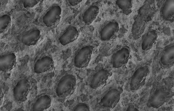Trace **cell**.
Listing matches in <instances>:
<instances>
[{
  "mask_svg": "<svg viewBox=\"0 0 174 111\" xmlns=\"http://www.w3.org/2000/svg\"><path fill=\"white\" fill-rule=\"evenodd\" d=\"M119 29V25L117 21H110L104 25L100 30V38L103 41L114 39L116 37Z\"/></svg>",
  "mask_w": 174,
  "mask_h": 111,
  "instance_id": "cell-10",
  "label": "cell"
},
{
  "mask_svg": "<svg viewBox=\"0 0 174 111\" xmlns=\"http://www.w3.org/2000/svg\"><path fill=\"white\" fill-rule=\"evenodd\" d=\"M126 111H138L139 110L137 109L134 107L133 105L130 106L127 109Z\"/></svg>",
  "mask_w": 174,
  "mask_h": 111,
  "instance_id": "cell-25",
  "label": "cell"
},
{
  "mask_svg": "<svg viewBox=\"0 0 174 111\" xmlns=\"http://www.w3.org/2000/svg\"><path fill=\"white\" fill-rule=\"evenodd\" d=\"M41 32L38 29L31 30L22 35L21 41L24 44L28 46L36 44L41 36Z\"/></svg>",
  "mask_w": 174,
  "mask_h": 111,
  "instance_id": "cell-15",
  "label": "cell"
},
{
  "mask_svg": "<svg viewBox=\"0 0 174 111\" xmlns=\"http://www.w3.org/2000/svg\"><path fill=\"white\" fill-rule=\"evenodd\" d=\"M174 63V44L172 43L166 46L162 51L159 61L161 66L167 68L172 67Z\"/></svg>",
  "mask_w": 174,
  "mask_h": 111,
  "instance_id": "cell-11",
  "label": "cell"
},
{
  "mask_svg": "<svg viewBox=\"0 0 174 111\" xmlns=\"http://www.w3.org/2000/svg\"><path fill=\"white\" fill-rule=\"evenodd\" d=\"M72 111H90L89 105L85 103L80 102L77 104L73 108Z\"/></svg>",
  "mask_w": 174,
  "mask_h": 111,
  "instance_id": "cell-22",
  "label": "cell"
},
{
  "mask_svg": "<svg viewBox=\"0 0 174 111\" xmlns=\"http://www.w3.org/2000/svg\"><path fill=\"white\" fill-rule=\"evenodd\" d=\"M123 91L120 86L108 89L100 97L98 102L99 106L106 109L114 108L119 101Z\"/></svg>",
  "mask_w": 174,
  "mask_h": 111,
  "instance_id": "cell-3",
  "label": "cell"
},
{
  "mask_svg": "<svg viewBox=\"0 0 174 111\" xmlns=\"http://www.w3.org/2000/svg\"><path fill=\"white\" fill-rule=\"evenodd\" d=\"M61 12V7L59 5H53L43 17L44 23L48 27L55 26L60 21Z\"/></svg>",
  "mask_w": 174,
  "mask_h": 111,
  "instance_id": "cell-8",
  "label": "cell"
},
{
  "mask_svg": "<svg viewBox=\"0 0 174 111\" xmlns=\"http://www.w3.org/2000/svg\"><path fill=\"white\" fill-rule=\"evenodd\" d=\"M30 88V83L25 78L20 80L13 89L15 99L19 102H23L27 99Z\"/></svg>",
  "mask_w": 174,
  "mask_h": 111,
  "instance_id": "cell-9",
  "label": "cell"
},
{
  "mask_svg": "<svg viewBox=\"0 0 174 111\" xmlns=\"http://www.w3.org/2000/svg\"><path fill=\"white\" fill-rule=\"evenodd\" d=\"M130 49L128 46H124L116 51L112 56L111 63L112 67L119 68L128 63L130 53Z\"/></svg>",
  "mask_w": 174,
  "mask_h": 111,
  "instance_id": "cell-7",
  "label": "cell"
},
{
  "mask_svg": "<svg viewBox=\"0 0 174 111\" xmlns=\"http://www.w3.org/2000/svg\"><path fill=\"white\" fill-rule=\"evenodd\" d=\"M111 72L103 67L97 69L89 77L88 83L91 88L96 89L105 83L110 76Z\"/></svg>",
  "mask_w": 174,
  "mask_h": 111,
  "instance_id": "cell-6",
  "label": "cell"
},
{
  "mask_svg": "<svg viewBox=\"0 0 174 111\" xmlns=\"http://www.w3.org/2000/svg\"><path fill=\"white\" fill-rule=\"evenodd\" d=\"M54 67V61L52 58L46 56L38 59L34 66V70L37 74L43 73L52 70Z\"/></svg>",
  "mask_w": 174,
  "mask_h": 111,
  "instance_id": "cell-12",
  "label": "cell"
},
{
  "mask_svg": "<svg viewBox=\"0 0 174 111\" xmlns=\"http://www.w3.org/2000/svg\"><path fill=\"white\" fill-rule=\"evenodd\" d=\"M132 1L131 0H117L116 4L123 13L127 15L132 12Z\"/></svg>",
  "mask_w": 174,
  "mask_h": 111,
  "instance_id": "cell-20",
  "label": "cell"
},
{
  "mask_svg": "<svg viewBox=\"0 0 174 111\" xmlns=\"http://www.w3.org/2000/svg\"><path fill=\"white\" fill-rule=\"evenodd\" d=\"M82 1V0H68L69 3L72 6H75L78 4Z\"/></svg>",
  "mask_w": 174,
  "mask_h": 111,
  "instance_id": "cell-24",
  "label": "cell"
},
{
  "mask_svg": "<svg viewBox=\"0 0 174 111\" xmlns=\"http://www.w3.org/2000/svg\"><path fill=\"white\" fill-rule=\"evenodd\" d=\"M171 94L170 86L166 84L160 85L151 93L147 105L150 107L158 108L167 101L170 97Z\"/></svg>",
  "mask_w": 174,
  "mask_h": 111,
  "instance_id": "cell-2",
  "label": "cell"
},
{
  "mask_svg": "<svg viewBox=\"0 0 174 111\" xmlns=\"http://www.w3.org/2000/svg\"><path fill=\"white\" fill-rule=\"evenodd\" d=\"M16 63V57L13 53H10L0 56V69L4 72L12 70Z\"/></svg>",
  "mask_w": 174,
  "mask_h": 111,
  "instance_id": "cell-13",
  "label": "cell"
},
{
  "mask_svg": "<svg viewBox=\"0 0 174 111\" xmlns=\"http://www.w3.org/2000/svg\"><path fill=\"white\" fill-rule=\"evenodd\" d=\"M99 12V8L96 5L89 7L84 12L82 15L83 22L87 25L92 23L96 18Z\"/></svg>",
  "mask_w": 174,
  "mask_h": 111,
  "instance_id": "cell-19",
  "label": "cell"
},
{
  "mask_svg": "<svg viewBox=\"0 0 174 111\" xmlns=\"http://www.w3.org/2000/svg\"><path fill=\"white\" fill-rule=\"evenodd\" d=\"M39 0H25L23 1V4L25 8H31L36 5L40 1Z\"/></svg>",
  "mask_w": 174,
  "mask_h": 111,
  "instance_id": "cell-23",
  "label": "cell"
},
{
  "mask_svg": "<svg viewBox=\"0 0 174 111\" xmlns=\"http://www.w3.org/2000/svg\"><path fill=\"white\" fill-rule=\"evenodd\" d=\"M76 83V78L74 75L69 73L63 75L57 84L55 90L57 95L61 98L70 96L75 91Z\"/></svg>",
  "mask_w": 174,
  "mask_h": 111,
  "instance_id": "cell-1",
  "label": "cell"
},
{
  "mask_svg": "<svg viewBox=\"0 0 174 111\" xmlns=\"http://www.w3.org/2000/svg\"><path fill=\"white\" fill-rule=\"evenodd\" d=\"M51 99L47 94H43L38 97L33 103L32 110L42 111L49 108L51 106Z\"/></svg>",
  "mask_w": 174,
  "mask_h": 111,
  "instance_id": "cell-17",
  "label": "cell"
},
{
  "mask_svg": "<svg viewBox=\"0 0 174 111\" xmlns=\"http://www.w3.org/2000/svg\"><path fill=\"white\" fill-rule=\"evenodd\" d=\"M79 36L77 29L73 26H70L60 36L59 40L60 43L65 45L75 40Z\"/></svg>",
  "mask_w": 174,
  "mask_h": 111,
  "instance_id": "cell-14",
  "label": "cell"
},
{
  "mask_svg": "<svg viewBox=\"0 0 174 111\" xmlns=\"http://www.w3.org/2000/svg\"><path fill=\"white\" fill-rule=\"evenodd\" d=\"M157 37L158 34L156 30H153L149 31L142 40L141 43L142 50L147 51L151 49Z\"/></svg>",
  "mask_w": 174,
  "mask_h": 111,
  "instance_id": "cell-18",
  "label": "cell"
},
{
  "mask_svg": "<svg viewBox=\"0 0 174 111\" xmlns=\"http://www.w3.org/2000/svg\"><path fill=\"white\" fill-rule=\"evenodd\" d=\"M161 14L165 20L173 21L174 18V0H167L161 9Z\"/></svg>",
  "mask_w": 174,
  "mask_h": 111,
  "instance_id": "cell-16",
  "label": "cell"
},
{
  "mask_svg": "<svg viewBox=\"0 0 174 111\" xmlns=\"http://www.w3.org/2000/svg\"><path fill=\"white\" fill-rule=\"evenodd\" d=\"M94 47L88 45L80 48L75 53L73 58V64L79 68H85L88 65L91 59Z\"/></svg>",
  "mask_w": 174,
  "mask_h": 111,
  "instance_id": "cell-5",
  "label": "cell"
},
{
  "mask_svg": "<svg viewBox=\"0 0 174 111\" xmlns=\"http://www.w3.org/2000/svg\"><path fill=\"white\" fill-rule=\"evenodd\" d=\"M11 18L10 16L5 14L0 17V33L6 32L11 26Z\"/></svg>",
  "mask_w": 174,
  "mask_h": 111,
  "instance_id": "cell-21",
  "label": "cell"
},
{
  "mask_svg": "<svg viewBox=\"0 0 174 111\" xmlns=\"http://www.w3.org/2000/svg\"><path fill=\"white\" fill-rule=\"evenodd\" d=\"M149 72L147 66L143 65L137 67L129 79V89L131 91H136L140 89L144 84Z\"/></svg>",
  "mask_w": 174,
  "mask_h": 111,
  "instance_id": "cell-4",
  "label": "cell"
}]
</instances>
